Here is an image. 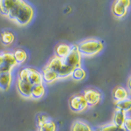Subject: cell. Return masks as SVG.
<instances>
[{
	"mask_svg": "<svg viewBox=\"0 0 131 131\" xmlns=\"http://www.w3.org/2000/svg\"><path fill=\"white\" fill-rule=\"evenodd\" d=\"M33 17L34 10L32 7L25 0H18L9 10L6 18L20 26H25L31 22Z\"/></svg>",
	"mask_w": 131,
	"mask_h": 131,
	"instance_id": "cell-1",
	"label": "cell"
},
{
	"mask_svg": "<svg viewBox=\"0 0 131 131\" xmlns=\"http://www.w3.org/2000/svg\"><path fill=\"white\" fill-rule=\"evenodd\" d=\"M77 47L82 57H94L103 50L104 45L97 39H88L79 43Z\"/></svg>",
	"mask_w": 131,
	"mask_h": 131,
	"instance_id": "cell-2",
	"label": "cell"
},
{
	"mask_svg": "<svg viewBox=\"0 0 131 131\" xmlns=\"http://www.w3.org/2000/svg\"><path fill=\"white\" fill-rule=\"evenodd\" d=\"M46 67L56 72L59 75V79H67L71 77L72 72H73L71 68L64 65L62 59L59 58L56 55H53L50 59Z\"/></svg>",
	"mask_w": 131,
	"mask_h": 131,
	"instance_id": "cell-3",
	"label": "cell"
},
{
	"mask_svg": "<svg viewBox=\"0 0 131 131\" xmlns=\"http://www.w3.org/2000/svg\"><path fill=\"white\" fill-rule=\"evenodd\" d=\"M62 60H63L64 65L68 67L72 70H73L76 67H81L82 56L81 55V53H80L79 50H78L77 45L72 46L68 55L66 57V58L62 59Z\"/></svg>",
	"mask_w": 131,
	"mask_h": 131,
	"instance_id": "cell-4",
	"label": "cell"
},
{
	"mask_svg": "<svg viewBox=\"0 0 131 131\" xmlns=\"http://www.w3.org/2000/svg\"><path fill=\"white\" fill-rule=\"evenodd\" d=\"M130 0H115L112 5V13L116 18H123L128 13Z\"/></svg>",
	"mask_w": 131,
	"mask_h": 131,
	"instance_id": "cell-5",
	"label": "cell"
},
{
	"mask_svg": "<svg viewBox=\"0 0 131 131\" xmlns=\"http://www.w3.org/2000/svg\"><path fill=\"white\" fill-rule=\"evenodd\" d=\"M69 107H70L71 110L75 113L83 112L88 107V103L82 94H74L72 96L69 100Z\"/></svg>",
	"mask_w": 131,
	"mask_h": 131,
	"instance_id": "cell-6",
	"label": "cell"
},
{
	"mask_svg": "<svg viewBox=\"0 0 131 131\" xmlns=\"http://www.w3.org/2000/svg\"><path fill=\"white\" fill-rule=\"evenodd\" d=\"M83 96L88 103V107H92L96 106L100 103L102 98V94L99 90L95 88H86L83 92Z\"/></svg>",
	"mask_w": 131,
	"mask_h": 131,
	"instance_id": "cell-7",
	"label": "cell"
},
{
	"mask_svg": "<svg viewBox=\"0 0 131 131\" xmlns=\"http://www.w3.org/2000/svg\"><path fill=\"white\" fill-rule=\"evenodd\" d=\"M16 86L18 89V94L25 99H31V91L32 86L28 81H23L20 79H17Z\"/></svg>",
	"mask_w": 131,
	"mask_h": 131,
	"instance_id": "cell-8",
	"label": "cell"
},
{
	"mask_svg": "<svg viewBox=\"0 0 131 131\" xmlns=\"http://www.w3.org/2000/svg\"><path fill=\"white\" fill-rule=\"evenodd\" d=\"M27 80L31 86L44 84L40 71L33 67H27Z\"/></svg>",
	"mask_w": 131,
	"mask_h": 131,
	"instance_id": "cell-9",
	"label": "cell"
},
{
	"mask_svg": "<svg viewBox=\"0 0 131 131\" xmlns=\"http://www.w3.org/2000/svg\"><path fill=\"white\" fill-rule=\"evenodd\" d=\"M41 75L42 79H43V83L49 85V84H52L55 82L57 80H59V75L56 72H54L52 69L46 67V66L42 68L41 70Z\"/></svg>",
	"mask_w": 131,
	"mask_h": 131,
	"instance_id": "cell-10",
	"label": "cell"
},
{
	"mask_svg": "<svg viewBox=\"0 0 131 131\" xmlns=\"http://www.w3.org/2000/svg\"><path fill=\"white\" fill-rule=\"evenodd\" d=\"M129 90H128L126 88L123 86H116L112 92V98L115 102H119V101L129 99Z\"/></svg>",
	"mask_w": 131,
	"mask_h": 131,
	"instance_id": "cell-11",
	"label": "cell"
},
{
	"mask_svg": "<svg viewBox=\"0 0 131 131\" xmlns=\"http://www.w3.org/2000/svg\"><path fill=\"white\" fill-rule=\"evenodd\" d=\"M12 72L0 73V89L3 91L9 90L12 84Z\"/></svg>",
	"mask_w": 131,
	"mask_h": 131,
	"instance_id": "cell-12",
	"label": "cell"
},
{
	"mask_svg": "<svg viewBox=\"0 0 131 131\" xmlns=\"http://www.w3.org/2000/svg\"><path fill=\"white\" fill-rule=\"evenodd\" d=\"M46 94V86L44 84L32 86L31 91V99L33 100H40Z\"/></svg>",
	"mask_w": 131,
	"mask_h": 131,
	"instance_id": "cell-13",
	"label": "cell"
},
{
	"mask_svg": "<svg viewBox=\"0 0 131 131\" xmlns=\"http://www.w3.org/2000/svg\"><path fill=\"white\" fill-rule=\"evenodd\" d=\"M71 46H69L65 43L59 44L55 47V55L60 59L66 58V57L68 55L69 52H70Z\"/></svg>",
	"mask_w": 131,
	"mask_h": 131,
	"instance_id": "cell-14",
	"label": "cell"
},
{
	"mask_svg": "<svg viewBox=\"0 0 131 131\" xmlns=\"http://www.w3.org/2000/svg\"><path fill=\"white\" fill-rule=\"evenodd\" d=\"M17 1L18 0H0V13L3 16L7 17L9 10Z\"/></svg>",
	"mask_w": 131,
	"mask_h": 131,
	"instance_id": "cell-15",
	"label": "cell"
},
{
	"mask_svg": "<svg viewBox=\"0 0 131 131\" xmlns=\"http://www.w3.org/2000/svg\"><path fill=\"white\" fill-rule=\"evenodd\" d=\"M14 39H15V36H14L13 32H12V31H10L6 30V31H2L1 35H0L1 43L5 46L12 45L14 42Z\"/></svg>",
	"mask_w": 131,
	"mask_h": 131,
	"instance_id": "cell-16",
	"label": "cell"
},
{
	"mask_svg": "<svg viewBox=\"0 0 131 131\" xmlns=\"http://www.w3.org/2000/svg\"><path fill=\"white\" fill-rule=\"evenodd\" d=\"M71 131H93L92 128L86 122L78 120L75 121L71 126Z\"/></svg>",
	"mask_w": 131,
	"mask_h": 131,
	"instance_id": "cell-17",
	"label": "cell"
},
{
	"mask_svg": "<svg viewBox=\"0 0 131 131\" xmlns=\"http://www.w3.org/2000/svg\"><path fill=\"white\" fill-rule=\"evenodd\" d=\"M131 108V101L130 98L127 99V100L119 101V102H115V110L123 112L129 115V112Z\"/></svg>",
	"mask_w": 131,
	"mask_h": 131,
	"instance_id": "cell-18",
	"label": "cell"
},
{
	"mask_svg": "<svg viewBox=\"0 0 131 131\" xmlns=\"http://www.w3.org/2000/svg\"><path fill=\"white\" fill-rule=\"evenodd\" d=\"M12 53H13L14 59H15L18 66L24 64L27 60V53L24 49L18 48V49L14 50V52Z\"/></svg>",
	"mask_w": 131,
	"mask_h": 131,
	"instance_id": "cell-19",
	"label": "cell"
},
{
	"mask_svg": "<svg viewBox=\"0 0 131 131\" xmlns=\"http://www.w3.org/2000/svg\"><path fill=\"white\" fill-rule=\"evenodd\" d=\"M127 116H129V115H128L127 114L123 113V112L115 110L113 115V119H112V123H114L115 125L122 127Z\"/></svg>",
	"mask_w": 131,
	"mask_h": 131,
	"instance_id": "cell-20",
	"label": "cell"
},
{
	"mask_svg": "<svg viewBox=\"0 0 131 131\" xmlns=\"http://www.w3.org/2000/svg\"><path fill=\"white\" fill-rule=\"evenodd\" d=\"M2 53H3V57H4V64L9 66L12 68H14V67H16L18 66L12 52H2Z\"/></svg>",
	"mask_w": 131,
	"mask_h": 131,
	"instance_id": "cell-21",
	"label": "cell"
},
{
	"mask_svg": "<svg viewBox=\"0 0 131 131\" xmlns=\"http://www.w3.org/2000/svg\"><path fill=\"white\" fill-rule=\"evenodd\" d=\"M86 70L82 67L74 68L73 70V72H72V74H71V77L73 78L74 81H78L84 80L86 78Z\"/></svg>",
	"mask_w": 131,
	"mask_h": 131,
	"instance_id": "cell-22",
	"label": "cell"
},
{
	"mask_svg": "<svg viewBox=\"0 0 131 131\" xmlns=\"http://www.w3.org/2000/svg\"><path fill=\"white\" fill-rule=\"evenodd\" d=\"M39 128V131H56L57 130V126L55 122H53L52 120H47L45 123L42 124L41 126L38 127Z\"/></svg>",
	"mask_w": 131,
	"mask_h": 131,
	"instance_id": "cell-23",
	"label": "cell"
},
{
	"mask_svg": "<svg viewBox=\"0 0 131 131\" xmlns=\"http://www.w3.org/2000/svg\"><path fill=\"white\" fill-rule=\"evenodd\" d=\"M100 129L102 131H125V129H124L122 127L115 125V124L112 123V122L100 127Z\"/></svg>",
	"mask_w": 131,
	"mask_h": 131,
	"instance_id": "cell-24",
	"label": "cell"
},
{
	"mask_svg": "<svg viewBox=\"0 0 131 131\" xmlns=\"http://www.w3.org/2000/svg\"><path fill=\"white\" fill-rule=\"evenodd\" d=\"M50 118L48 117L47 115H44V114H39V115L37 116V124H38V127L41 126L42 124H44L45 122L49 120Z\"/></svg>",
	"mask_w": 131,
	"mask_h": 131,
	"instance_id": "cell-25",
	"label": "cell"
},
{
	"mask_svg": "<svg viewBox=\"0 0 131 131\" xmlns=\"http://www.w3.org/2000/svg\"><path fill=\"white\" fill-rule=\"evenodd\" d=\"M122 128L125 129V131H131V119H130V115L127 116L124 123L122 125Z\"/></svg>",
	"mask_w": 131,
	"mask_h": 131,
	"instance_id": "cell-26",
	"label": "cell"
},
{
	"mask_svg": "<svg viewBox=\"0 0 131 131\" xmlns=\"http://www.w3.org/2000/svg\"><path fill=\"white\" fill-rule=\"evenodd\" d=\"M4 64V57H3V53L0 52V66H2Z\"/></svg>",
	"mask_w": 131,
	"mask_h": 131,
	"instance_id": "cell-27",
	"label": "cell"
},
{
	"mask_svg": "<svg viewBox=\"0 0 131 131\" xmlns=\"http://www.w3.org/2000/svg\"><path fill=\"white\" fill-rule=\"evenodd\" d=\"M97 131H102V130H101L100 128H98V130H97Z\"/></svg>",
	"mask_w": 131,
	"mask_h": 131,
	"instance_id": "cell-28",
	"label": "cell"
}]
</instances>
